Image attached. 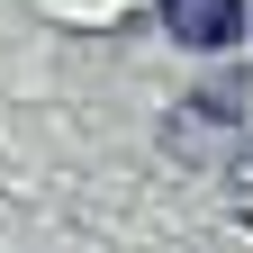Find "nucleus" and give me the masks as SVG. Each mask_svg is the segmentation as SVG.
<instances>
[{"mask_svg": "<svg viewBox=\"0 0 253 253\" xmlns=\"http://www.w3.org/2000/svg\"><path fill=\"white\" fill-rule=\"evenodd\" d=\"M226 190H235V217H244V226H253V145H244L235 163H226Z\"/></svg>", "mask_w": 253, "mask_h": 253, "instance_id": "obj_1", "label": "nucleus"}]
</instances>
